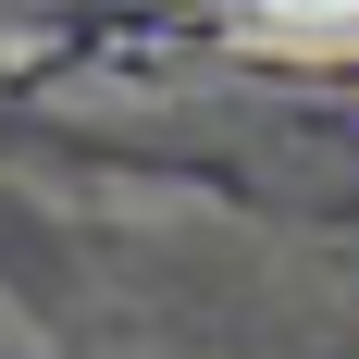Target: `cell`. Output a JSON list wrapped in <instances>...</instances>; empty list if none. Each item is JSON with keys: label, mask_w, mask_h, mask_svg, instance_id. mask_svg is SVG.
I'll list each match as a JSON object with an SVG mask.
<instances>
[{"label": "cell", "mask_w": 359, "mask_h": 359, "mask_svg": "<svg viewBox=\"0 0 359 359\" xmlns=\"http://www.w3.org/2000/svg\"><path fill=\"white\" fill-rule=\"evenodd\" d=\"M273 13H359V0H273Z\"/></svg>", "instance_id": "6da1fadb"}]
</instances>
